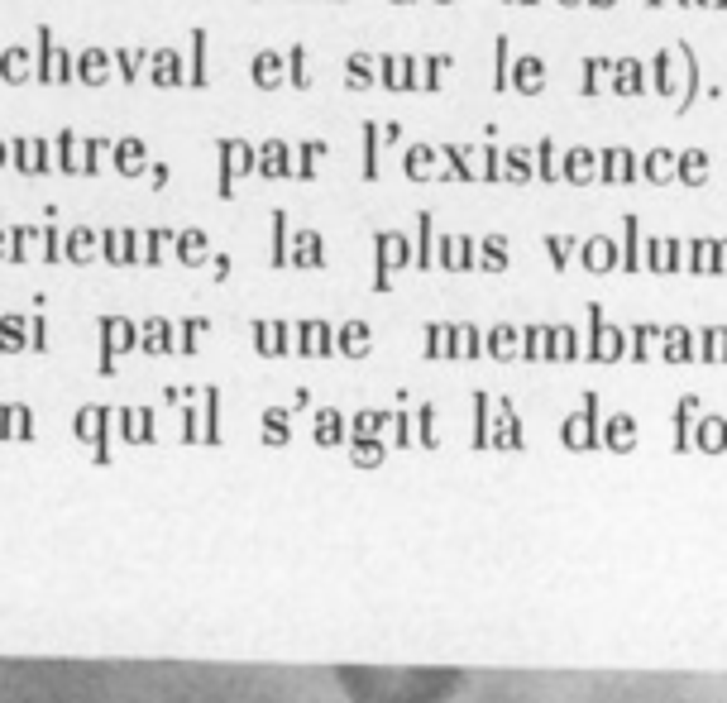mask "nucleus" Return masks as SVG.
<instances>
[{"label":"nucleus","mask_w":727,"mask_h":703,"mask_svg":"<svg viewBox=\"0 0 727 703\" xmlns=\"http://www.w3.org/2000/svg\"><path fill=\"white\" fill-rule=\"evenodd\" d=\"M335 684L350 703H450L464 670L450 665H340Z\"/></svg>","instance_id":"obj_1"},{"label":"nucleus","mask_w":727,"mask_h":703,"mask_svg":"<svg viewBox=\"0 0 727 703\" xmlns=\"http://www.w3.org/2000/svg\"><path fill=\"white\" fill-rule=\"evenodd\" d=\"M646 82L661 91V96H680V110H689L694 106V96H699V58H694V48L689 44L661 48Z\"/></svg>","instance_id":"obj_2"},{"label":"nucleus","mask_w":727,"mask_h":703,"mask_svg":"<svg viewBox=\"0 0 727 703\" xmlns=\"http://www.w3.org/2000/svg\"><path fill=\"white\" fill-rule=\"evenodd\" d=\"M34 77H39L44 87H67V82H77V53L58 48V39H53V29H48V24H39V53H34Z\"/></svg>","instance_id":"obj_3"},{"label":"nucleus","mask_w":727,"mask_h":703,"mask_svg":"<svg viewBox=\"0 0 727 703\" xmlns=\"http://www.w3.org/2000/svg\"><path fill=\"white\" fill-rule=\"evenodd\" d=\"M10 168H15V173H24V177L58 173V168H53V139H34V134L10 139Z\"/></svg>","instance_id":"obj_4"},{"label":"nucleus","mask_w":727,"mask_h":703,"mask_svg":"<svg viewBox=\"0 0 727 703\" xmlns=\"http://www.w3.org/2000/svg\"><path fill=\"white\" fill-rule=\"evenodd\" d=\"M216 158H221V197L235 192V182L254 177V144L249 139H221Z\"/></svg>","instance_id":"obj_5"},{"label":"nucleus","mask_w":727,"mask_h":703,"mask_svg":"<svg viewBox=\"0 0 727 703\" xmlns=\"http://www.w3.org/2000/svg\"><path fill=\"white\" fill-rule=\"evenodd\" d=\"M441 182H479V144H436Z\"/></svg>","instance_id":"obj_6"},{"label":"nucleus","mask_w":727,"mask_h":703,"mask_svg":"<svg viewBox=\"0 0 727 703\" xmlns=\"http://www.w3.org/2000/svg\"><path fill=\"white\" fill-rule=\"evenodd\" d=\"M378 82H383V91H421L417 58L412 53H383L378 58Z\"/></svg>","instance_id":"obj_7"},{"label":"nucleus","mask_w":727,"mask_h":703,"mask_svg":"<svg viewBox=\"0 0 727 703\" xmlns=\"http://www.w3.org/2000/svg\"><path fill=\"white\" fill-rule=\"evenodd\" d=\"M154 87L173 91V87H187V58L177 53V48H154L149 53V72H144Z\"/></svg>","instance_id":"obj_8"},{"label":"nucleus","mask_w":727,"mask_h":703,"mask_svg":"<svg viewBox=\"0 0 727 703\" xmlns=\"http://www.w3.org/2000/svg\"><path fill=\"white\" fill-rule=\"evenodd\" d=\"M598 182L608 187H637V154L632 149H603L598 154Z\"/></svg>","instance_id":"obj_9"},{"label":"nucleus","mask_w":727,"mask_h":703,"mask_svg":"<svg viewBox=\"0 0 727 703\" xmlns=\"http://www.w3.org/2000/svg\"><path fill=\"white\" fill-rule=\"evenodd\" d=\"M254 173L278 182V177H292V144L287 139H264L254 144Z\"/></svg>","instance_id":"obj_10"},{"label":"nucleus","mask_w":727,"mask_h":703,"mask_svg":"<svg viewBox=\"0 0 727 703\" xmlns=\"http://www.w3.org/2000/svg\"><path fill=\"white\" fill-rule=\"evenodd\" d=\"M249 82L259 91H278L287 82V53L278 48H259L254 58H249Z\"/></svg>","instance_id":"obj_11"},{"label":"nucleus","mask_w":727,"mask_h":703,"mask_svg":"<svg viewBox=\"0 0 727 703\" xmlns=\"http://www.w3.org/2000/svg\"><path fill=\"white\" fill-rule=\"evenodd\" d=\"M560 182H574V187H589L598 182V154L589 144H574L560 154Z\"/></svg>","instance_id":"obj_12"},{"label":"nucleus","mask_w":727,"mask_h":703,"mask_svg":"<svg viewBox=\"0 0 727 703\" xmlns=\"http://www.w3.org/2000/svg\"><path fill=\"white\" fill-rule=\"evenodd\" d=\"M546 82H551L546 58L527 53V58H517V63H512V91H517V96H541V91H546Z\"/></svg>","instance_id":"obj_13"},{"label":"nucleus","mask_w":727,"mask_h":703,"mask_svg":"<svg viewBox=\"0 0 727 703\" xmlns=\"http://www.w3.org/2000/svg\"><path fill=\"white\" fill-rule=\"evenodd\" d=\"M111 158H115V173H120V177H144V173H149V144H144L139 134H130V139H115Z\"/></svg>","instance_id":"obj_14"},{"label":"nucleus","mask_w":727,"mask_h":703,"mask_svg":"<svg viewBox=\"0 0 727 703\" xmlns=\"http://www.w3.org/2000/svg\"><path fill=\"white\" fill-rule=\"evenodd\" d=\"M402 173L412 182H441V149L436 144H412L402 158Z\"/></svg>","instance_id":"obj_15"},{"label":"nucleus","mask_w":727,"mask_h":703,"mask_svg":"<svg viewBox=\"0 0 727 703\" xmlns=\"http://www.w3.org/2000/svg\"><path fill=\"white\" fill-rule=\"evenodd\" d=\"M407 264H412V240L397 235V230L378 235V283H383L393 268H407Z\"/></svg>","instance_id":"obj_16"},{"label":"nucleus","mask_w":727,"mask_h":703,"mask_svg":"<svg viewBox=\"0 0 727 703\" xmlns=\"http://www.w3.org/2000/svg\"><path fill=\"white\" fill-rule=\"evenodd\" d=\"M111 72H115V63H111L106 48H82V53H77V82H82V87H106Z\"/></svg>","instance_id":"obj_17"},{"label":"nucleus","mask_w":727,"mask_h":703,"mask_svg":"<svg viewBox=\"0 0 727 703\" xmlns=\"http://www.w3.org/2000/svg\"><path fill=\"white\" fill-rule=\"evenodd\" d=\"M29 77H34V53L24 44H10L0 53V82H5V87H24Z\"/></svg>","instance_id":"obj_18"},{"label":"nucleus","mask_w":727,"mask_h":703,"mask_svg":"<svg viewBox=\"0 0 727 703\" xmlns=\"http://www.w3.org/2000/svg\"><path fill=\"white\" fill-rule=\"evenodd\" d=\"M331 154V144L326 139H302L297 144V154H292V177L297 182H316V173H321V158Z\"/></svg>","instance_id":"obj_19"},{"label":"nucleus","mask_w":727,"mask_h":703,"mask_svg":"<svg viewBox=\"0 0 727 703\" xmlns=\"http://www.w3.org/2000/svg\"><path fill=\"white\" fill-rule=\"evenodd\" d=\"M646 87H651V82H646V63H637V58H617L613 63V96H641Z\"/></svg>","instance_id":"obj_20"},{"label":"nucleus","mask_w":727,"mask_h":703,"mask_svg":"<svg viewBox=\"0 0 727 703\" xmlns=\"http://www.w3.org/2000/svg\"><path fill=\"white\" fill-rule=\"evenodd\" d=\"M53 168L63 177L82 173V139H77V130H58V139H53Z\"/></svg>","instance_id":"obj_21"},{"label":"nucleus","mask_w":727,"mask_h":703,"mask_svg":"<svg viewBox=\"0 0 727 703\" xmlns=\"http://www.w3.org/2000/svg\"><path fill=\"white\" fill-rule=\"evenodd\" d=\"M345 87L350 91L378 87V58L374 53H350V58H345Z\"/></svg>","instance_id":"obj_22"},{"label":"nucleus","mask_w":727,"mask_h":703,"mask_svg":"<svg viewBox=\"0 0 727 703\" xmlns=\"http://www.w3.org/2000/svg\"><path fill=\"white\" fill-rule=\"evenodd\" d=\"M187 82L192 87H206L211 82V34L206 29H192V67H187Z\"/></svg>","instance_id":"obj_23"},{"label":"nucleus","mask_w":727,"mask_h":703,"mask_svg":"<svg viewBox=\"0 0 727 703\" xmlns=\"http://www.w3.org/2000/svg\"><path fill=\"white\" fill-rule=\"evenodd\" d=\"M675 182H684V187H704L708 182V154L704 149H684V154H675Z\"/></svg>","instance_id":"obj_24"},{"label":"nucleus","mask_w":727,"mask_h":703,"mask_svg":"<svg viewBox=\"0 0 727 703\" xmlns=\"http://www.w3.org/2000/svg\"><path fill=\"white\" fill-rule=\"evenodd\" d=\"M115 72H120V82H144V72H149V48H115L111 53Z\"/></svg>","instance_id":"obj_25"},{"label":"nucleus","mask_w":727,"mask_h":703,"mask_svg":"<svg viewBox=\"0 0 727 703\" xmlns=\"http://www.w3.org/2000/svg\"><path fill=\"white\" fill-rule=\"evenodd\" d=\"M637 177H646V182H675V154L670 149H651L646 158H637Z\"/></svg>","instance_id":"obj_26"},{"label":"nucleus","mask_w":727,"mask_h":703,"mask_svg":"<svg viewBox=\"0 0 727 703\" xmlns=\"http://www.w3.org/2000/svg\"><path fill=\"white\" fill-rule=\"evenodd\" d=\"M584 96H603V91H613V58H589L584 63V82H579Z\"/></svg>","instance_id":"obj_27"},{"label":"nucleus","mask_w":727,"mask_h":703,"mask_svg":"<svg viewBox=\"0 0 727 703\" xmlns=\"http://www.w3.org/2000/svg\"><path fill=\"white\" fill-rule=\"evenodd\" d=\"M531 173H536V154H531L527 144L507 149L503 154V182H531Z\"/></svg>","instance_id":"obj_28"},{"label":"nucleus","mask_w":727,"mask_h":703,"mask_svg":"<svg viewBox=\"0 0 727 703\" xmlns=\"http://www.w3.org/2000/svg\"><path fill=\"white\" fill-rule=\"evenodd\" d=\"M450 53H431V58H421L417 63V77H421V91H441L445 87V72H450Z\"/></svg>","instance_id":"obj_29"},{"label":"nucleus","mask_w":727,"mask_h":703,"mask_svg":"<svg viewBox=\"0 0 727 703\" xmlns=\"http://www.w3.org/2000/svg\"><path fill=\"white\" fill-rule=\"evenodd\" d=\"M584 264L594 268V273H608V268L617 264V244L608 240V235H594V240L584 244Z\"/></svg>","instance_id":"obj_30"},{"label":"nucleus","mask_w":727,"mask_h":703,"mask_svg":"<svg viewBox=\"0 0 727 703\" xmlns=\"http://www.w3.org/2000/svg\"><path fill=\"white\" fill-rule=\"evenodd\" d=\"M111 139H101V134H96V139H82V177H96L101 173V168H106V158H111Z\"/></svg>","instance_id":"obj_31"},{"label":"nucleus","mask_w":727,"mask_h":703,"mask_svg":"<svg viewBox=\"0 0 727 703\" xmlns=\"http://www.w3.org/2000/svg\"><path fill=\"white\" fill-rule=\"evenodd\" d=\"M641 264L661 268V273L680 268V244H675V240H651V244H646V259H641Z\"/></svg>","instance_id":"obj_32"},{"label":"nucleus","mask_w":727,"mask_h":703,"mask_svg":"<svg viewBox=\"0 0 727 703\" xmlns=\"http://www.w3.org/2000/svg\"><path fill=\"white\" fill-rule=\"evenodd\" d=\"M287 87H297V91H307V87H311L307 44H292V48H287Z\"/></svg>","instance_id":"obj_33"},{"label":"nucleus","mask_w":727,"mask_h":703,"mask_svg":"<svg viewBox=\"0 0 727 703\" xmlns=\"http://www.w3.org/2000/svg\"><path fill=\"white\" fill-rule=\"evenodd\" d=\"M292 264H321V235L316 230H297L292 235Z\"/></svg>","instance_id":"obj_34"},{"label":"nucleus","mask_w":727,"mask_h":703,"mask_svg":"<svg viewBox=\"0 0 727 703\" xmlns=\"http://www.w3.org/2000/svg\"><path fill=\"white\" fill-rule=\"evenodd\" d=\"M63 249L72 259H91V249H96V230L91 225H77V230H67L63 235Z\"/></svg>","instance_id":"obj_35"},{"label":"nucleus","mask_w":727,"mask_h":703,"mask_svg":"<svg viewBox=\"0 0 727 703\" xmlns=\"http://www.w3.org/2000/svg\"><path fill=\"white\" fill-rule=\"evenodd\" d=\"M378 149H383V134H378V125L369 120V125H364V177H369V182H378Z\"/></svg>","instance_id":"obj_36"},{"label":"nucleus","mask_w":727,"mask_h":703,"mask_svg":"<svg viewBox=\"0 0 727 703\" xmlns=\"http://www.w3.org/2000/svg\"><path fill=\"white\" fill-rule=\"evenodd\" d=\"M531 154H536V168H541V177H546V182H560V149H555L551 139H541Z\"/></svg>","instance_id":"obj_37"},{"label":"nucleus","mask_w":727,"mask_h":703,"mask_svg":"<svg viewBox=\"0 0 727 703\" xmlns=\"http://www.w3.org/2000/svg\"><path fill=\"white\" fill-rule=\"evenodd\" d=\"M493 87L498 91H512V58H507V34H498V48H493Z\"/></svg>","instance_id":"obj_38"},{"label":"nucleus","mask_w":727,"mask_h":703,"mask_svg":"<svg viewBox=\"0 0 727 703\" xmlns=\"http://www.w3.org/2000/svg\"><path fill=\"white\" fill-rule=\"evenodd\" d=\"M479 182H503V158H498V144H479Z\"/></svg>","instance_id":"obj_39"},{"label":"nucleus","mask_w":727,"mask_h":703,"mask_svg":"<svg viewBox=\"0 0 727 703\" xmlns=\"http://www.w3.org/2000/svg\"><path fill=\"white\" fill-rule=\"evenodd\" d=\"M101 244H106V254H111L115 264H130V254H134V244H139V235H130V230H120V235H115V230H111V235H106Z\"/></svg>","instance_id":"obj_40"},{"label":"nucleus","mask_w":727,"mask_h":703,"mask_svg":"<svg viewBox=\"0 0 727 703\" xmlns=\"http://www.w3.org/2000/svg\"><path fill=\"white\" fill-rule=\"evenodd\" d=\"M206 249V235L201 230H182L177 235V259H187V264H197V254Z\"/></svg>","instance_id":"obj_41"},{"label":"nucleus","mask_w":727,"mask_h":703,"mask_svg":"<svg viewBox=\"0 0 727 703\" xmlns=\"http://www.w3.org/2000/svg\"><path fill=\"white\" fill-rule=\"evenodd\" d=\"M689 254H694L689 264L704 268V273H708V268H718V244H713V240H694V244H689Z\"/></svg>","instance_id":"obj_42"},{"label":"nucleus","mask_w":727,"mask_h":703,"mask_svg":"<svg viewBox=\"0 0 727 703\" xmlns=\"http://www.w3.org/2000/svg\"><path fill=\"white\" fill-rule=\"evenodd\" d=\"M484 268H507V240L503 235H493V240H484V259H479Z\"/></svg>","instance_id":"obj_43"},{"label":"nucleus","mask_w":727,"mask_h":703,"mask_svg":"<svg viewBox=\"0 0 727 703\" xmlns=\"http://www.w3.org/2000/svg\"><path fill=\"white\" fill-rule=\"evenodd\" d=\"M431 249H436V235H431V216H421V235H417V254H412V259L426 268V264H431Z\"/></svg>","instance_id":"obj_44"},{"label":"nucleus","mask_w":727,"mask_h":703,"mask_svg":"<svg viewBox=\"0 0 727 703\" xmlns=\"http://www.w3.org/2000/svg\"><path fill=\"white\" fill-rule=\"evenodd\" d=\"M627 268H641V225H637V216L627 220V259H622Z\"/></svg>","instance_id":"obj_45"},{"label":"nucleus","mask_w":727,"mask_h":703,"mask_svg":"<svg viewBox=\"0 0 727 703\" xmlns=\"http://www.w3.org/2000/svg\"><path fill=\"white\" fill-rule=\"evenodd\" d=\"M139 244L149 249V264H158V254H163V244H168V230H149V235H139Z\"/></svg>","instance_id":"obj_46"},{"label":"nucleus","mask_w":727,"mask_h":703,"mask_svg":"<svg viewBox=\"0 0 727 703\" xmlns=\"http://www.w3.org/2000/svg\"><path fill=\"white\" fill-rule=\"evenodd\" d=\"M546 249H551V254H555V264L565 268V264H570V249H574V244L565 240V235H551V240H546Z\"/></svg>","instance_id":"obj_47"},{"label":"nucleus","mask_w":727,"mask_h":703,"mask_svg":"<svg viewBox=\"0 0 727 703\" xmlns=\"http://www.w3.org/2000/svg\"><path fill=\"white\" fill-rule=\"evenodd\" d=\"M29 244H34V230H29V225H20V230H15V259H24V249H29Z\"/></svg>","instance_id":"obj_48"},{"label":"nucleus","mask_w":727,"mask_h":703,"mask_svg":"<svg viewBox=\"0 0 727 703\" xmlns=\"http://www.w3.org/2000/svg\"><path fill=\"white\" fill-rule=\"evenodd\" d=\"M149 173H154V187H163V182H168V163H154Z\"/></svg>","instance_id":"obj_49"},{"label":"nucleus","mask_w":727,"mask_h":703,"mask_svg":"<svg viewBox=\"0 0 727 703\" xmlns=\"http://www.w3.org/2000/svg\"><path fill=\"white\" fill-rule=\"evenodd\" d=\"M0 168H10V139H0Z\"/></svg>","instance_id":"obj_50"},{"label":"nucleus","mask_w":727,"mask_h":703,"mask_svg":"<svg viewBox=\"0 0 727 703\" xmlns=\"http://www.w3.org/2000/svg\"><path fill=\"white\" fill-rule=\"evenodd\" d=\"M584 5H594V10H613L617 0H584Z\"/></svg>","instance_id":"obj_51"},{"label":"nucleus","mask_w":727,"mask_h":703,"mask_svg":"<svg viewBox=\"0 0 727 703\" xmlns=\"http://www.w3.org/2000/svg\"><path fill=\"white\" fill-rule=\"evenodd\" d=\"M680 5H699V10H713V0H680Z\"/></svg>","instance_id":"obj_52"},{"label":"nucleus","mask_w":727,"mask_h":703,"mask_svg":"<svg viewBox=\"0 0 727 703\" xmlns=\"http://www.w3.org/2000/svg\"><path fill=\"white\" fill-rule=\"evenodd\" d=\"M713 10H727V0H713Z\"/></svg>","instance_id":"obj_53"},{"label":"nucleus","mask_w":727,"mask_h":703,"mask_svg":"<svg viewBox=\"0 0 727 703\" xmlns=\"http://www.w3.org/2000/svg\"><path fill=\"white\" fill-rule=\"evenodd\" d=\"M560 5H584V0H560Z\"/></svg>","instance_id":"obj_54"},{"label":"nucleus","mask_w":727,"mask_h":703,"mask_svg":"<svg viewBox=\"0 0 727 703\" xmlns=\"http://www.w3.org/2000/svg\"><path fill=\"white\" fill-rule=\"evenodd\" d=\"M646 5H665V0H646Z\"/></svg>","instance_id":"obj_55"},{"label":"nucleus","mask_w":727,"mask_h":703,"mask_svg":"<svg viewBox=\"0 0 727 703\" xmlns=\"http://www.w3.org/2000/svg\"><path fill=\"white\" fill-rule=\"evenodd\" d=\"M436 5H455V0H436Z\"/></svg>","instance_id":"obj_56"},{"label":"nucleus","mask_w":727,"mask_h":703,"mask_svg":"<svg viewBox=\"0 0 727 703\" xmlns=\"http://www.w3.org/2000/svg\"><path fill=\"white\" fill-rule=\"evenodd\" d=\"M393 5H412V0H393Z\"/></svg>","instance_id":"obj_57"},{"label":"nucleus","mask_w":727,"mask_h":703,"mask_svg":"<svg viewBox=\"0 0 727 703\" xmlns=\"http://www.w3.org/2000/svg\"><path fill=\"white\" fill-rule=\"evenodd\" d=\"M507 5H522V0H507Z\"/></svg>","instance_id":"obj_58"},{"label":"nucleus","mask_w":727,"mask_h":703,"mask_svg":"<svg viewBox=\"0 0 727 703\" xmlns=\"http://www.w3.org/2000/svg\"><path fill=\"white\" fill-rule=\"evenodd\" d=\"M0 244H5V230H0Z\"/></svg>","instance_id":"obj_59"}]
</instances>
